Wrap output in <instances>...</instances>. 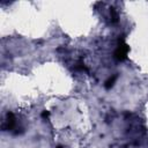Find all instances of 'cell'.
<instances>
[{"mask_svg": "<svg viewBox=\"0 0 148 148\" xmlns=\"http://www.w3.org/2000/svg\"><path fill=\"white\" fill-rule=\"evenodd\" d=\"M119 42H120V44L118 45V47H117V50L114 51V58L117 59V60H124L125 58H126V56H127V52H128V46L124 43V40L121 39H119Z\"/></svg>", "mask_w": 148, "mask_h": 148, "instance_id": "obj_1", "label": "cell"}, {"mask_svg": "<svg viewBox=\"0 0 148 148\" xmlns=\"http://www.w3.org/2000/svg\"><path fill=\"white\" fill-rule=\"evenodd\" d=\"M15 124H16V121H15L14 114L12 112H8L7 113V119H6V121H5V124H3L2 127L3 128H7V130H13L15 127Z\"/></svg>", "mask_w": 148, "mask_h": 148, "instance_id": "obj_2", "label": "cell"}, {"mask_svg": "<svg viewBox=\"0 0 148 148\" xmlns=\"http://www.w3.org/2000/svg\"><path fill=\"white\" fill-rule=\"evenodd\" d=\"M116 80H117V75H112V76H111V77L105 82V88H108V89H109V88H111V87L113 86V83H114V81H116Z\"/></svg>", "mask_w": 148, "mask_h": 148, "instance_id": "obj_3", "label": "cell"}, {"mask_svg": "<svg viewBox=\"0 0 148 148\" xmlns=\"http://www.w3.org/2000/svg\"><path fill=\"white\" fill-rule=\"evenodd\" d=\"M110 15H111V21L112 22H117L118 21V14L116 13V10L113 8L110 9Z\"/></svg>", "mask_w": 148, "mask_h": 148, "instance_id": "obj_4", "label": "cell"}, {"mask_svg": "<svg viewBox=\"0 0 148 148\" xmlns=\"http://www.w3.org/2000/svg\"><path fill=\"white\" fill-rule=\"evenodd\" d=\"M49 114H50V113H49V112H47V111H44V112H43V113H42V117H44V118H45V117H47V116H49Z\"/></svg>", "mask_w": 148, "mask_h": 148, "instance_id": "obj_5", "label": "cell"}, {"mask_svg": "<svg viewBox=\"0 0 148 148\" xmlns=\"http://www.w3.org/2000/svg\"><path fill=\"white\" fill-rule=\"evenodd\" d=\"M57 148H62V147H61V146H58V147H57Z\"/></svg>", "mask_w": 148, "mask_h": 148, "instance_id": "obj_6", "label": "cell"}]
</instances>
